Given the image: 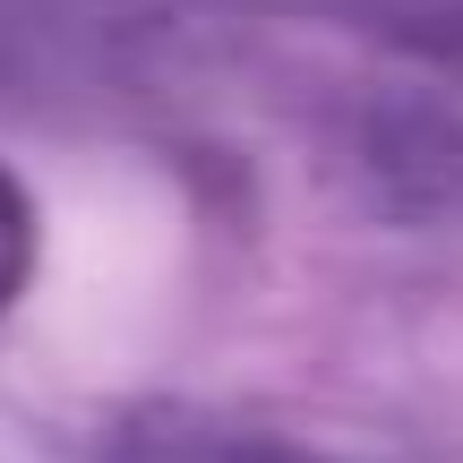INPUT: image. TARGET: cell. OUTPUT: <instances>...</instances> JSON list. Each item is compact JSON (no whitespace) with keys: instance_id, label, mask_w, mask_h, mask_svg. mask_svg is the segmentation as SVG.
<instances>
[{"instance_id":"obj_1","label":"cell","mask_w":463,"mask_h":463,"mask_svg":"<svg viewBox=\"0 0 463 463\" xmlns=\"http://www.w3.org/2000/svg\"><path fill=\"white\" fill-rule=\"evenodd\" d=\"M34 249H43V223H34V198L9 164H0V309H17L34 283Z\"/></svg>"}]
</instances>
